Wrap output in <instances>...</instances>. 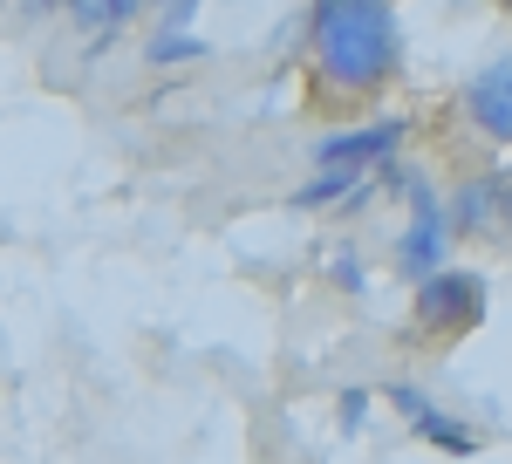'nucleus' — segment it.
<instances>
[{
  "instance_id": "1",
  "label": "nucleus",
  "mask_w": 512,
  "mask_h": 464,
  "mask_svg": "<svg viewBox=\"0 0 512 464\" xmlns=\"http://www.w3.org/2000/svg\"><path fill=\"white\" fill-rule=\"evenodd\" d=\"M308 55L328 96H376L403 69V28L390 0H315Z\"/></svg>"
},
{
  "instance_id": "2",
  "label": "nucleus",
  "mask_w": 512,
  "mask_h": 464,
  "mask_svg": "<svg viewBox=\"0 0 512 464\" xmlns=\"http://www.w3.org/2000/svg\"><path fill=\"white\" fill-rule=\"evenodd\" d=\"M485 321V280L465 267H437L417 280V328L431 342H465Z\"/></svg>"
},
{
  "instance_id": "3",
  "label": "nucleus",
  "mask_w": 512,
  "mask_h": 464,
  "mask_svg": "<svg viewBox=\"0 0 512 464\" xmlns=\"http://www.w3.org/2000/svg\"><path fill=\"white\" fill-rule=\"evenodd\" d=\"M458 110H465V123H472V130L485 137V144L512 151V55L485 62V69H478V76L465 82Z\"/></svg>"
},
{
  "instance_id": "4",
  "label": "nucleus",
  "mask_w": 512,
  "mask_h": 464,
  "mask_svg": "<svg viewBox=\"0 0 512 464\" xmlns=\"http://www.w3.org/2000/svg\"><path fill=\"white\" fill-rule=\"evenodd\" d=\"M410 205H417V219L396 239V273H403V280H424V273L444 267V232H451V219H444V205H437L431 185H410Z\"/></svg>"
},
{
  "instance_id": "5",
  "label": "nucleus",
  "mask_w": 512,
  "mask_h": 464,
  "mask_svg": "<svg viewBox=\"0 0 512 464\" xmlns=\"http://www.w3.org/2000/svg\"><path fill=\"white\" fill-rule=\"evenodd\" d=\"M403 116H376V123H362V130H335V137H321L315 144V164H342V171H376V164H390L396 144H403Z\"/></svg>"
},
{
  "instance_id": "6",
  "label": "nucleus",
  "mask_w": 512,
  "mask_h": 464,
  "mask_svg": "<svg viewBox=\"0 0 512 464\" xmlns=\"http://www.w3.org/2000/svg\"><path fill=\"white\" fill-rule=\"evenodd\" d=\"M390 403L403 410V417H410V424H417V437H424V444L451 451V458H472V451H478V437H472V430H465V424H451V417H437V410H431V403H424V396H417L410 383H396V389H390Z\"/></svg>"
},
{
  "instance_id": "7",
  "label": "nucleus",
  "mask_w": 512,
  "mask_h": 464,
  "mask_svg": "<svg viewBox=\"0 0 512 464\" xmlns=\"http://www.w3.org/2000/svg\"><path fill=\"white\" fill-rule=\"evenodd\" d=\"M144 14V0H69V21L76 28H96V48L117 41V28H130Z\"/></svg>"
},
{
  "instance_id": "8",
  "label": "nucleus",
  "mask_w": 512,
  "mask_h": 464,
  "mask_svg": "<svg viewBox=\"0 0 512 464\" xmlns=\"http://www.w3.org/2000/svg\"><path fill=\"white\" fill-rule=\"evenodd\" d=\"M335 273H342V287H349V294H355V287H362V267H355L349 253H342V260H335Z\"/></svg>"
},
{
  "instance_id": "9",
  "label": "nucleus",
  "mask_w": 512,
  "mask_h": 464,
  "mask_svg": "<svg viewBox=\"0 0 512 464\" xmlns=\"http://www.w3.org/2000/svg\"><path fill=\"white\" fill-rule=\"evenodd\" d=\"M506 7H512V0H506Z\"/></svg>"
}]
</instances>
